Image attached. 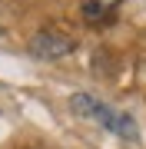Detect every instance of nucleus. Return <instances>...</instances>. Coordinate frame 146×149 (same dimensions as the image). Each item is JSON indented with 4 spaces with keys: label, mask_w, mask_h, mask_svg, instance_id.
<instances>
[{
    "label": "nucleus",
    "mask_w": 146,
    "mask_h": 149,
    "mask_svg": "<svg viewBox=\"0 0 146 149\" xmlns=\"http://www.w3.org/2000/svg\"><path fill=\"white\" fill-rule=\"evenodd\" d=\"M70 103H73V109L80 113V116L96 119L100 126H106V129H110V133H116V136H123V139H133V136H136V123H133L130 116H126V113L110 109L106 103L93 100V96H87V93H76Z\"/></svg>",
    "instance_id": "f257e3e1"
},
{
    "label": "nucleus",
    "mask_w": 146,
    "mask_h": 149,
    "mask_svg": "<svg viewBox=\"0 0 146 149\" xmlns=\"http://www.w3.org/2000/svg\"><path fill=\"white\" fill-rule=\"evenodd\" d=\"M70 50H73V40H70V37H63V33H53V30L40 33V37L33 40V53H37V56H43V60L66 56Z\"/></svg>",
    "instance_id": "f03ea898"
},
{
    "label": "nucleus",
    "mask_w": 146,
    "mask_h": 149,
    "mask_svg": "<svg viewBox=\"0 0 146 149\" xmlns=\"http://www.w3.org/2000/svg\"><path fill=\"white\" fill-rule=\"evenodd\" d=\"M80 10H83V20H87L90 27H100V23H106L110 17L119 10V0H83Z\"/></svg>",
    "instance_id": "7ed1b4c3"
}]
</instances>
